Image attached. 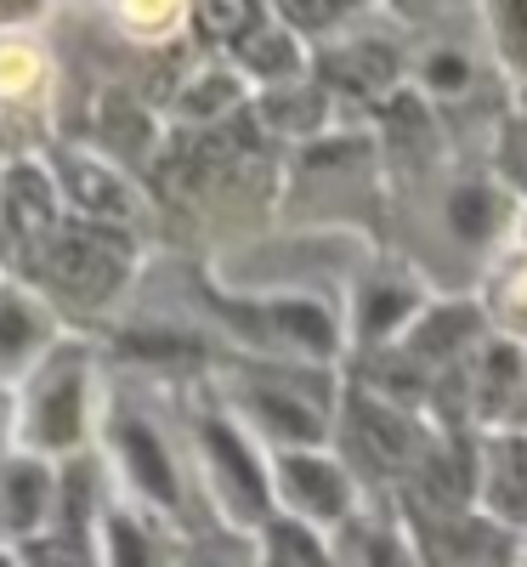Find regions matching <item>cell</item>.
Segmentation results:
<instances>
[{"label":"cell","instance_id":"cell-11","mask_svg":"<svg viewBox=\"0 0 527 567\" xmlns=\"http://www.w3.org/2000/svg\"><path fill=\"white\" fill-rule=\"evenodd\" d=\"M483 505L494 528H527V432H505L483 449Z\"/></svg>","mask_w":527,"mask_h":567},{"label":"cell","instance_id":"cell-24","mask_svg":"<svg viewBox=\"0 0 527 567\" xmlns=\"http://www.w3.org/2000/svg\"><path fill=\"white\" fill-rule=\"evenodd\" d=\"M352 550H358L363 567H414L409 539H397L392 528H358L352 534Z\"/></svg>","mask_w":527,"mask_h":567},{"label":"cell","instance_id":"cell-1","mask_svg":"<svg viewBox=\"0 0 527 567\" xmlns=\"http://www.w3.org/2000/svg\"><path fill=\"white\" fill-rule=\"evenodd\" d=\"M136 267V239L125 227H103L85 216H63V227L45 245H34L18 267H7L12 278H23L29 290L52 307L58 318L74 312H103L120 301V290L131 284Z\"/></svg>","mask_w":527,"mask_h":567},{"label":"cell","instance_id":"cell-25","mask_svg":"<svg viewBox=\"0 0 527 567\" xmlns=\"http://www.w3.org/2000/svg\"><path fill=\"white\" fill-rule=\"evenodd\" d=\"M499 171H505V182L516 187V194L527 199V114L510 120L505 136H499Z\"/></svg>","mask_w":527,"mask_h":567},{"label":"cell","instance_id":"cell-8","mask_svg":"<svg viewBox=\"0 0 527 567\" xmlns=\"http://www.w3.org/2000/svg\"><path fill=\"white\" fill-rule=\"evenodd\" d=\"M272 494L307 528L312 523H347V511H352V477L329 454H312V449H290V454L278 449Z\"/></svg>","mask_w":527,"mask_h":567},{"label":"cell","instance_id":"cell-7","mask_svg":"<svg viewBox=\"0 0 527 567\" xmlns=\"http://www.w3.org/2000/svg\"><path fill=\"white\" fill-rule=\"evenodd\" d=\"M199 449H205V465H210V488L221 494L232 523H272V483L256 460V449L238 437V425L227 420H205L199 425Z\"/></svg>","mask_w":527,"mask_h":567},{"label":"cell","instance_id":"cell-2","mask_svg":"<svg viewBox=\"0 0 527 567\" xmlns=\"http://www.w3.org/2000/svg\"><path fill=\"white\" fill-rule=\"evenodd\" d=\"M18 403V454L34 460H80L91 432V347L63 336L45 363L12 392Z\"/></svg>","mask_w":527,"mask_h":567},{"label":"cell","instance_id":"cell-17","mask_svg":"<svg viewBox=\"0 0 527 567\" xmlns=\"http://www.w3.org/2000/svg\"><path fill=\"white\" fill-rule=\"evenodd\" d=\"M414 318H420V301H414L409 284H397V278H369L363 284V301H358V336L363 341H392L397 329L409 336Z\"/></svg>","mask_w":527,"mask_h":567},{"label":"cell","instance_id":"cell-13","mask_svg":"<svg viewBox=\"0 0 527 567\" xmlns=\"http://www.w3.org/2000/svg\"><path fill=\"white\" fill-rule=\"evenodd\" d=\"M232 69L245 74V80H261L267 91H278V85H296V74H301V34H290V29H272V12L232 45Z\"/></svg>","mask_w":527,"mask_h":567},{"label":"cell","instance_id":"cell-23","mask_svg":"<svg viewBox=\"0 0 527 567\" xmlns=\"http://www.w3.org/2000/svg\"><path fill=\"white\" fill-rule=\"evenodd\" d=\"M488 29H494V45L499 58L527 74V0H510V7H488Z\"/></svg>","mask_w":527,"mask_h":567},{"label":"cell","instance_id":"cell-9","mask_svg":"<svg viewBox=\"0 0 527 567\" xmlns=\"http://www.w3.org/2000/svg\"><path fill=\"white\" fill-rule=\"evenodd\" d=\"M0 516H7V539L29 545L58 523V465L34 454L0 460Z\"/></svg>","mask_w":527,"mask_h":567},{"label":"cell","instance_id":"cell-16","mask_svg":"<svg viewBox=\"0 0 527 567\" xmlns=\"http://www.w3.org/2000/svg\"><path fill=\"white\" fill-rule=\"evenodd\" d=\"M103 567H187V556H176L159 534H148L131 511H108L103 516Z\"/></svg>","mask_w":527,"mask_h":567},{"label":"cell","instance_id":"cell-21","mask_svg":"<svg viewBox=\"0 0 527 567\" xmlns=\"http://www.w3.org/2000/svg\"><path fill=\"white\" fill-rule=\"evenodd\" d=\"M323 69H329V80L341 85V91H380V85L397 74L392 52H374V45H358V52H334Z\"/></svg>","mask_w":527,"mask_h":567},{"label":"cell","instance_id":"cell-26","mask_svg":"<svg viewBox=\"0 0 527 567\" xmlns=\"http://www.w3.org/2000/svg\"><path fill=\"white\" fill-rule=\"evenodd\" d=\"M0 567H23V556H18L12 545H0Z\"/></svg>","mask_w":527,"mask_h":567},{"label":"cell","instance_id":"cell-27","mask_svg":"<svg viewBox=\"0 0 527 567\" xmlns=\"http://www.w3.org/2000/svg\"><path fill=\"white\" fill-rule=\"evenodd\" d=\"M521 403H527V392H521Z\"/></svg>","mask_w":527,"mask_h":567},{"label":"cell","instance_id":"cell-15","mask_svg":"<svg viewBox=\"0 0 527 567\" xmlns=\"http://www.w3.org/2000/svg\"><path fill=\"white\" fill-rule=\"evenodd\" d=\"M521 392H527V358L516 347L494 341L471 358V403L483 420H505L521 403Z\"/></svg>","mask_w":527,"mask_h":567},{"label":"cell","instance_id":"cell-10","mask_svg":"<svg viewBox=\"0 0 527 567\" xmlns=\"http://www.w3.org/2000/svg\"><path fill=\"white\" fill-rule=\"evenodd\" d=\"M108 443H114V460H120V471H125V483H131L142 499H154L159 511H176V505H182V483H176L170 449L159 443V432H154L148 420L114 414Z\"/></svg>","mask_w":527,"mask_h":567},{"label":"cell","instance_id":"cell-20","mask_svg":"<svg viewBox=\"0 0 527 567\" xmlns=\"http://www.w3.org/2000/svg\"><path fill=\"white\" fill-rule=\"evenodd\" d=\"M448 221H454V233L459 239H494L499 233V221H505V205H499V187H488V182H471L465 194H454V205H448Z\"/></svg>","mask_w":527,"mask_h":567},{"label":"cell","instance_id":"cell-22","mask_svg":"<svg viewBox=\"0 0 527 567\" xmlns=\"http://www.w3.org/2000/svg\"><path fill=\"white\" fill-rule=\"evenodd\" d=\"M261 18H267L261 7H194V12H187V23H194L210 45H227V52H232V45L245 40Z\"/></svg>","mask_w":527,"mask_h":567},{"label":"cell","instance_id":"cell-4","mask_svg":"<svg viewBox=\"0 0 527 567\" xmlns=\"http://www.w3.org/2000/svg\"><path fill=\"white\" fill-rule=\"evenodd\" d=\"M69 205L45 154H23L0 165V267H18L34 245H45L63 227Z\"/></svg>","mask_w":527,"mask_h":567},{"label":"cell","instance_id":"cell-18","mask_svg":"<svg viewBox=\"0 0 527 567\" xmlns=\"http://www.w3.org/2000/svg\"><path fill=\"white\" fill-rule=\"evenodd\" d=\"M256 567H334V556L307 523H296V516H272Z\"/></svg>","mask_w":527,"mask_h":567},{"label":"cell","instance_id":"cell-6","mask_svg":"<svg viewBox=\"0 0 527 567\" xmlns=\"http://www.w3.org/2000/svg\"><path fill=\"white\" fill-rule=\"evenodd\" d=\"M58 341H63V318L23 278H12L0 267V386L18 392Z\"/></svg>","mask_w":527,"mask_h":567},{"label":"cell","instance_id":"cell-12","mask_svg":"<svg viewBox=\"0 0 527 567\" xmlns=\"http://www.w3.org/2000/svg\"><path fill=\"white\" fill-rule=\"evenodd\" d=\"M483 336V318H476V307L465 301H448V307H431L414 318V329L403 336V352L420 363V369H448L465 358V347Z\"/></svg>","mask_w":527,"mask_h":567},{"label":"cell","instance_id":"cell-19","mask_svg":"<svg viewBox=\"0 0 527 567\" xmlns=\"http://www.w3.org/2000/svg\"><path fill=\"white\" fill-rule=\"evenodd\" d=\"M318 114H323V91H318V85H301V80L267 91V97L256 103V125H267V131H290V136L318 131Z\"/></svg>","mask_w":527,"mask_h":567},{"label":"cell","instance_id":"cell-3","mask_svg":"<svg viewBox=\"0 0 527 567\" xmlns=\"http://www.w3.org/2000/svg\"><path fill=\"white\" fill-rule=\"evenodd\" d=\"M341 449L363 477H414L431 454V437L409 409L352 392L341 409Z\"/></svg>","mask_w":527,"mask_h":567},{"label":"cell","instance_id":"cell-5","mask_svg":"<svg viewBox=\"0 0 527 567\" xmlns=\"http://www.w3.org/2000/svg\"><path fill=\"white\" fill-rule=\"evenodd\" d=\"M52 159V176L63 187V205L69 216H85V221H103V227H136L142 216V194L131 187V176L103 159V154H85V148H58V154H45Z\"/></svg>","mask_w":527,"mask_h":567},{"label":"cell","instance_id":"cell-14","mask_svg":"<svg viewBox=\"0 0 527 567\" xmlns=\"http://www.w3.org/2000/svg\"><path fill=\"white\" fill-rule=\"evenodd\" d=\"M238 109H245V74L238 69H199L194 80H182L176 97H170V114L194 131L227 125Z\"/></svg>","mask_w":527,"mask_h":567}]
</instances>
